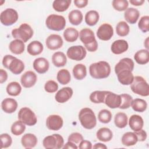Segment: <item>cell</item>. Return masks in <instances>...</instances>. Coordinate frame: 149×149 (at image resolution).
<instances>
[{
  "mask_svg": "<svg viewBox=\"0 0 149 149\" xmlns=\"http://www.w3.org/2000/svg\"><path fill=\"white\" fill-rule=\"evenodd\" d=\"M118 81L123 85H130L133 81L134 76L130 70H122L117 74Z\"/></svg>",
  "mask_w": 149,
  "mask_h": 149,
  "instance_id": "cb8c5ba5",
  "label": "cell"
},
{
  "mask_svg": "<svg viewBox=\"0 0 149 149\" xmlns=\"http://www.w3.org/2000/svg\"><path fill=\"white\" fill-rule=\"evenodd\" d=\"M129 125L130 129L134 132L141 130L144 125L143 118L139 115H132L129 120Z\"/></svg>",
  "mask_w": 149,
  "mask_h": 149,
  "instance_id": "7402d4cb",
  "label": "cell"
},
{
  "mask_svg": "<svg viewBox=\"0 0 149 149\" xmlns=\"http://www.w3.org/2000/svg\"><path fill=\"white\" fill-rule=\"evenodd\" d=\"M138 27L143 33H146L149 31V16H142L138 23Z\"/></svg>",
  "mask_w": 149,
  "mask_h": 149,
  "instance_id": "7dc6e473",
  "label": "cell"
},
{
  "mask_svg": "<svg viewBox=\"0 0 149 149\" xmlns=\"http://www.w3.org/2000/svg\"><path fill=\"white\" fill-rule=\"evenodd\" d=\"M18 13L12 8H7L2 11L0 15V20L4 26H11L17 22Z\"/></svg>",
  "mask_w": 149,
  "mask_h": 149,
  "instance_id": "ba28073f",
  "label": "cell"
},
{
  "mask_svg": "<svg viewBox=\"0 0 149 149\" xmlns=\"http://www.w3.org/2000/svg\"><path fill=\"white\" fill-rule=\"evenodd\" d=\"M62 148L63 149H66V148H68V149H69V148L70 149H77L78 147L74 143L68 141L65 144L63 145Z\"/></svg>",
  "mask_w": 149,
  "mask_h": 149,
  "instance_id": "680465c9",
  "label": "cell"
},
{
  "mask_svg": "<svg viewBox=\"0 0 149 149\" xmlns=\"http://www.w3.org/2000/svg\"><path fill=\"white\" fill-rule=\"evenodd\" d=\"M47 28L54 31H61L64 29L66 26V20L63 16L58 15L51 14L45 20Z\"/></svg>",
  "mask_w": 149,
  "mask_h": 149,
  "instance_id": "5b68a950",
  "label": "cell"
},
{
  "mask_svg": "<svg viewBox=\"0 0 149 149\" xmlns=\"http://www.w3.org/2000/svg\"><path fill=\"white\" fill-rule=\"evenodd\" d=\"M19 120L27 126H33L36 124L37 119L34 112L28 107L22 108L17 114Z\"/></svg>",
  "mask_w": 149,
  "mask_h": 149,
  "instance_id": "8992f818",
  "label": "cell"
},
{
  "mask_svg": "<svg viewBox=\"0 0 149 149\" xmlns=\"http://www.w3.org/2000/svg\"><path fill=\"white\" fill-rule=\"evenodd\" d=\"M42 145L45 148L59 149L64 145V140L59 134H53L52 135L45 137L42 141Z\"/></svg>",
  "mask_w": 149,
  "mask_h": 149,
  "instance_id": "52a82bcc",
  "label": "cell"
},
{
  "mask_svg": "<svg viewBox=\"0 0 149 149\" xmlns=\"http://www.w3.org/2000/svg\"><path fill=\"white\" fill-rule=\"evenodd\" d=\"M134 66L133 61L129 58H125L120 59L115 66V72L117 74L122 70L133 71Z\"/></svg>",
  "mask_w": 149,
  "mask_h": 149,
  "instance_id": "9a60e30c",
  "label": "cell"
},
{
  "mask_svg": "<svg viewBox=\"0 0 149 149\" xmlns=\"http://www.w3.org/2000/svg\"><path fill=\"white\" fill-rule=\"evenodd\" d=\"M86 50L82 45H74L69 47L66 52L67 56L74 61H81L86 56Z\"/></svg>",
  "mask_w": 149,
  "mask_h": 149,
  "instance_id": "9c48e42d",
  "label": "cell"
},
{
  "mask_svg": "<svg viewBox=\"0 0 149 149\" xmlns=\"http://www.w3.org/2000/svg\"><path fill=\"white\" fill-rule=\"evenodd\" d=\"M134 133L137 136L138 141H144L147 139V133L144 130L142 129L139 131L134 132Z\"/></svg>",
  "mask_w": 149,
  "mask_h": 149,
  "instance_id": "f5cc1de1",
  "label": "cell"
},
{
  "mask_svg": "<svg viewBox=\"0 0 149 149\" xmlns=\"http://www.w3.org/2000/svg\"><path fill=\"white\" fill-rule=\"evenodd\" d=\"M26 129L25 124H24L20 120L15 122L11 126V132L15 136L21 135L24 133Z\"/></svg>",
  "mask_w": 149,
  "mask_h": 149,
  "instance_id": "7bdbcfd3",
  "label": "cell"
},
{
  "mask_svg": "<svg viewBox=\"0 0 149 149\" xmlns=\"http://www.w3.org/2000/svg\"><path fill=\"white\" fill-rule=\"evenodd\" d=\"M70 74L68 70L62 69L58 72L56 79L59 83L62 85L68 84L70 81Z\"/></svg>",
  "mask_w": 149,
  "mask_h": 149,
  "instance_id": "ab89813d",
  "label": "cell"
},
{
  "mask_svg": "<svg viewBox=\"0 0 149 149\" xmlns=\"http://www.w3.org/2000/svg\"><path fill=\"white\" fill-rule=\"evenodd\" d=\"M112 4L113 8L118 11L126 10L129 6L128 1L126 0H113Z\"/></svg>",
  "mask_w": 149,
  "mask_h": 149,
  "instance_id": "bcb514c9",
  "label": "cell"
},
{
  "mask_svg": "<svg viewBox=\"0 0 149 149\" xmlns=\"http://www.w3.org/2000/svg\"><path fill=\"white\" fill-rule=\"evenodd\" d=\"M7 79H8L7 72L5 70L1 69H0V83L2 84L5 81H6Z\"/></svg>",
  "mask_w": 149,
  "mask_h": 149,
  "instance_id": "6f0895ef",
  "label": "cell"
},
{
  "mask_svg": "<svg viewBox=\"0 0 149 149\" xmlns=\"http://www.w3.org/2000/svg\"><path fill=\"white\" fill-rule=\"evenodd\" d=\"M132 91L138 95L147 97L149 95V86L146 80L141 76L134 77L130 86Z\"/></svg>",
  "mask_w": 149,
  "mask_h": 149,
  "instance_id": "3957f363",
  "label": "cell"
},
{
  "mask_svg": "<svg viewBox=\"0 0 149 149\" xmlns=\"http://www.w3.org/2000/svg\"><path fill=\"white\" fill-rule=\"evenodd\" d=\"M73 74L77 80H82L87 75V69L84 65L79 63L74 66L73 68Z\"/></svg>",
  "mask_w": 149,
  "mask_h": 149,
  "instance_id": "d6a6232c",
  "label": "cell"
},
{
  "mask_svg": "<svg viewBox=\"0 0 149 149\" xmlns=\"http://www.w3.org/2000/svg\"><path fill=\"white\" fill-rule=\"evenodd\" d=\"M73 90L69 87H63L60 89L55 94V100L59 103H64L68 101L72 96Z\"/></svg>",
  "mask_w": 149,
  "mask_h": 149,
  "instance_id": "2e32d148",
  "label": "cell"
},
{
  "mask_svg": "<svg viewBox=\"0 0 149 149\" xmlns=\"http://www.w3.org/2000/svg\"><path fill=\"white\" fill-rule=\"evenodd\" d=\"M83 140V137L82 134L77 132L71 133L68 139V140L69 141H71L76 144L79 143Z\"/></svg>",
  "mask_w": 149,
  "mask_h": 149,
  "instance_id": "f907efd6",
  "label": "cell"
},
{
  "mask_svg": "<svg viewBox=\"0 0 149 149\" xmlns=\"http://www.w3.org/2000/svg\"><path fill=\"white\" fill-rule=\"evenodd\" d=\"M148 38L147 37V38H146V41H145L144 43V45H145L146 48H147V49H148Z\"/></svg>",
  "mask_w": 149,
  "mask_h": 149,
  "instance_id": "6125c7cd",
  "label": "cell"
},
{
  "mask_svg": "<svg viewBox=\"0 0 149 149\" xmlns=\"http://www.w3.org/2000/svg\"><path fill=\"white\" fill-rule=\"evenodd\" d=\"M98 120L103 123H108L110 122L112 119V113L108 109H102L98 114Z\"/></svg>",
  "mask_w": 149,
  "mask_h": 149,
  "instance_id": "ee69618b",
  "label": "cell"
},
{
  "mask_svg": "<svg viewBox=\"0 0 149 149\" xmlns=\"http://www.w3.org/2000/svg\"><path fill=\"white\" fill-rule=\"evenodd\" d=\"M79 38L84 45L91 44L96 40L94 32L91 29L87 28H84L80 30Z\"/></svg>",
  "mask_w": 149,
  "mask_h": 149,
  "instance_id": "ac0fdd59",
  "label": "cell"
},
{
  "mask_svg": "<svg viewBox=\"0 0 149 149\" xmlns=\"http://www.w3.org/2000/svg\"><path fill=\"white\" fill-rule=\"evenodd\" d=\"M6 90L9 95L17 96L21 93L22 87L18 82L12 81L7 85Z\"/></svg>",
  "mask_w": 149,
  "mask_h": 149,
  "instance_id": "60d3db41",
  "label": "cell"
},
{
  "mask_svg": "<svg viewBox=\"0 0 149 149\" xmlns=\"http://www.w3.org/2000/svg\"><path fill=\"white\" fill-rule=\"evenodd\" d=\"M131 106L134 111L143 112L146 110L147 104L144 100L141 98H135L134 100H133Z\"/></svg>",
  "mask_w": 149,
  "mask_h": 149,
  "instance_id": "74e56055",
  "label": "cell"
},
{
  "mask_svg": "<svg viewBox=\"0 0 149 149\" xmlns=\"http://www.w3.org/2000/svg\"><path fill=\"white\" fill-rule=\"evenodd\" d=\"M58 85L54 80L47 81L44 85V90L49 93H53L58 90Z\"/></svg>",
  "mask_w": 149,
  "mask_h": 149,
  "instance_id": "681fc988",
  "label": "cell"
},
{
  "mask_svg": "<svg viewBox=\"0 0 149 149\" xmlns=\"http://www.w3.org/2000/svg\"><path fill=\"white\" fill-rule=\"evenodd\" d=\"M9 48L10 52L14 54H21L24 51V42L20 40L15 39L10 42Z\"/></svg>",
  "mask_w": 149,
  "mask_h": 149,
  "instance_id": "d4e9b609",
  "label": "cell"
},
{
  "mask_svg": "<svg viewBox=\"0 0 149 149\" xmlns=\"http://www.w3.org/2000/svg\"><path fill=\"white\" fill-rule=\"evenodd\" d=\"M130 31L129 25L126 22H119L116 26V34L120 37H125L128 35Z\"/></svg>",
  "mask_w": 149,
  "mask_h": 149,
  "instance_id": "b9f144b4",
  "label": "cell"
},
{
  "mask_svg": "<svg viewBox=\"0 0 149 149\" xmlns=\"http://www.w3.org/2000/svg\"><path fill=\"white\" fill-rule=\"evenodd\" d=\"M120 97L122 99L121 104L119 107L120 109H125L129 108L131 106L132 102L133 101L132 97L128 94H120Z\"/></svg>",
  "mask_w": 149,
  "mask_h": 149,
  "instance_id": "f6af8a7d",
  "label": "cell"
},
{
  "mask_svg": "<svg viewBox=\"0 0 149 149\" xmlns=\"http://www.w3.org/2000/svg\"><path fill=\"white\" fill-rule=\"evenodd\" d=\"M140 16L139 11L135 8H127L124 13V17L127 22L130 24H134L138 20Z\"/></svg>",
  "mask_w": 149,
  "mask_h": 149,
  "instance_id": "603a6c76",
  "label": "cell"
},
{
  "mask_svg": "<svg viewBox=\"0 0 149 149\" xmlns=\"http://www.w3.org/2000/svg\"><path fill=\"white\" fill-rule=\"evenodd\" d=\"M74 3L76 7L79 8H83L87 5V0H74Z\"/></svg>",
  "mask_w": 149,
  "mask_h": 149,
  "instance_id": "9f6ffc18",
  "label": "cell"
},
{
  "mask_svg": "<svg viewBox=\"0 0 149 149\" xmlns=\"http://www.w3.org/2000/svg\"><path fill=\"white\" fill-rule=\"evenodd\" d=\"M135 61L140 65H145L149 61V52L148 49H140L137 51L134 55Z\"/></svg>",
  "mask_w": 149,
  "mask_h": 149,
  "instance_id": "f546056e",
  "label": "cell"
},
{
  "mask_svg": "<svg viewBox=\"0 0 149 149\" xmlns=\"http://www.w3.org/2000/svg\"><path fill=\"white\" fill-rule=\"evenodd\" d=\"M1 148H6L10 147L12 143V139L8 133H2L1 134Z\"/></svg>",
  "mask_w": 149,
  "mask_h": 149,
  "instance_id": "c3c4849f",
  "label": "cell"
},
{
  "mask_svg": "<svg viewBox=\"0 0 149 149\" xmlns=\"http://www.w3.org/2000/svg\"><path fill=\"white\" fill-rule=\"evenodd\" d=\"M83 14L79 10H73L69 13L68 19L69 22L74 26L80 24L83 20Z\"/></svg>",
  "mask_w": 149,
  "mask_h": 149,
  "instance_id": "836d02e7",
  "label": "cell"
},
{
  "mask_svg": "<svg viewBox=\"0 0 149 149\" xmlns=\"http://www.w3.org/2000/svg\"><path fill=\"white\" fill-rule=\"evenodd\" d=\"M37 137L32 133H26L21 139L22 146L25 148H31L34 147L37 144Z\"/></svg>",
  "mask_w": 149,
  "mask_h": 149,
  "instance_id": "44dd1931",
  "label": "cell"
},
{
  "mask_svg": "<svg viewBox=\"0 0 149 149\" xmlns=\"http://www.w3.org/2000/svg\"><path fill=\"white\" fill-rule=\"evenodd\" d=\"M33 68L40 74L45 73L48 71L49 67V62L45 58H36L33 62Z\"/></svg>",
  "mask_w": 149,
  "mask_h": 149,
  "instance_id": "e0dca14e",
  "label": "cell"
},
{
  "mask_svg": "<svg viewBox=\"0 0 149 149\" xmlns=\"http://www.w3.org/2000/svg\"><path fill=\"white\" fill-rule=\"evenodd\" d=\"M17 105V101L15 99L10 98H5L1 102L2 109L7 113H12L15 112Z\"/></svg>",
  "mask_w": 149,
  "mask_h": 149,
  "instance_id": "ffe728a7",
  "label": "cell"
},
{
  "mask_svg": "<svg viewBox=\"0 0 149 149\" xmlns=\"http://www.w3.org/2000/svg\"><path fill=\"white\" fill-rule=\"evenodd\" d=\"M93 148H95V149H98V148H101V149H107V147L102 144V143H96L93 146Z\"/></svg>",
  "mask_w": 149,
  "mask_h": 149,
  "instance_id": "94428289",
  "label": "cell"
},
{
  "mask_svg": "<svg viewBox=\"0 0 149 149\" xmlns=\"http://www.w3.org/2000/svg\"><path fill=\"white\" fill-rule=\"evenodd\" d=\"M98 140L104 142L109 141L113 137L112 132L108 127L100 128L96 133Z\"/></svg>",
  "mask_w": 149,
  "mask_h": 149,
  "instance_id": "83f0119b",
  "label": "cell"
},
{
  "mask_svg": "<svg viewBox=\"0 0 149 149\" xmlns=\"http://www.w3.org/2000/svg\"><path fill=\"white\" fill-rule=\"evenodd\" d=\"M24 69L23 62L17 58H15L10 62L8 69L14 74H20Z\"/></svg>",
  "mask_w": 149,
  "mask_h": 149,
  "instance_id": "4316f807",
  "label": "cell"
},
{
  "mask_svg": "<svg viewBox=\"0 0 149 149\" xmlns=\"http://www.w3.org/2000/svg\"><path fill=\"white\" fill-rule=\"evenodd\" d=\"M63 119L58 115H51L48 116L46 120L47 128L51 130H59L63 126Z\"/></svg>",
  "mask_w": 149,
  "mask_h": 149,
  "instance_id": "8fae6325",
  "label": "cell"
},
{
  "mask_svg": "<svg viewBox=\"0 0 149 149\" xmlns=\"http://www.w3.org/2000/svg\"><path fill=\"white\" fill-rule=\"evenodd\" d=\"M52 62L56 67L64 66L67 62L66 56L62 52H56L52 56Z\"/></svg>",
  "mask_w": 149,
  "mask_h": 149,
  "instance_id": "f1b7e54d",
  "label": "cell"
},
{
  "mask_svg": "<svg viewBox=\"0 0 149 149\" xmlns=\"http://www.w3.org/2000/svg\"><path fill=\"white\" fill-rule=\"evenodd\" d=\"M79 119L81 126L86 129H92L97 124V119L95 113L89 108H84L80 111Z\"/></svg>",
  "mask_w": 149,
  "mask_h": 149,
  "instance_id": "7a4b0ae2",
  "label": "cell"
},
{
  "mask_svg": "<svg viewBox=\"0 0 149 149\" xmlns=\"http://www.w3.org/2000/svg\"><path fill=\"white\" fill-rule=\"evenodd\" d=\"M113 35V27L108 23H104L101 24L97 31V36L98 38L103 41L109 40Z\"/></svg>",
  "mask_w": 149,
  "mask_h": 149,
  "instance_id": "30bf717a",
  "label": "cell"
},
{
  "mask_svg": "<svg viewBox=\"0 0 149 149\" xmlns=\"http://www.w3.org/2000/svg\"><path fill=\"white\" fill-rule=\"evenodd\" d=\"M100 16L96 10H91L88 11L85 15V22L90 26L95 25L99 20Z\"/></svg>",
  "mask_w": 149,
  "mask_h": 149,
  "instance_id": "e575fe53",
  "label": "cell"
},
{
  "mask_svg": "<svg viewBox=\"0 0 149 149\" xmlns=\"http://www.w3.org/2000/svg\"><path fill=\"white\" fill-rule=\"evenodd\" d=\"M37 77L36 74L31 70L26 72L22 75L20 82L22 85L25 88H30L34 86L37 81Z\"/></svg>",
  "mask_w": 149,
  "mask_h": 149,
  "instance_id": "4fadbf2b",
  "label": "cell"
},
{
  "mask_svg": "<svg viewBox=\"0 0 149 149\" xmlns=\"http://www.w3.org/2000/svg\"><path fill=\"white\" fill-rule=\"evenodd\" d=\"M121 97L120 95L109 91L105 97L104 103L110 108L115 109L119 108L121 104Z\"/></svg>",
  "mask_w": 149,
  "mask_h": 149,
  "instance_id": "5bb4252c",
  "label": "cell"
},
{
  "mask_svg": "<svg viewBox=\"0 0 149 149\" xmlns=\"http://www.w3.org/2000/svg\"><path fill=\"white\" fill-rule=\"evenodd\" d=\"M128 118L126 113L123 112L117 113L114 118V123L116 127L119 128H124L127 125Z\"/></svg>",
  "mask_w": 149,
  "mask_h": 149,
  "instance_id": "f35d334b",
  "label": "cell"
},
{
  "mask_svg": "<svg viewBox=\"0 0 149 149\" xmlns=\"http://www.w3.org/2000/svg\"><path fill=\"white\" fill-rule=\"evenodd\" d=\"M15 58H16V57H15V56H13L11 55H5L4 57L3 58V59H2V65H3V66L5 68L8 69L10 62L12 61V60H13Z\"/></svg>",
  "mask_w": 149,
  "mask_h": 149,
  "instance_id": "816d5d0a",
  "label": "cell"
},
{
  "mask_svg": "<svg viewBox=\"0 0 149 149\" xmlns=\"http://www.w3.org/2000/svg\"><path fill=\"white\" fill-rule=\"evenodd\" d=\"M92 144L88 140H83L80 142L79 148L80 149H91L92 148Z\"/></svg>",
  "mask_w": 149,
  "mask_h": 149,
  "instance_id": "db71d44e",
  "label": "cell"
},
{
  "mask_svg": "<svg viewBox=\"0 0 149 149\" xmlns=\"http://www.w3.org/2000/svg\"><path fill=\"white\" fill-rule=\"evenodd\" d=\"M44 49L43 45L38 41H33L31 42L27 46V52L33 56L40 54Z\"/></svg>",
  "mask_w": 149,
  "mask_h": 149,
  "instance_id": "484cf974",
  "label": "cell"
},
{
  "mask_svg": "<svg viewBox=\"0 0 149 149\" xmlns=\"http://www.w3.org/2000/svg\"><path fill=\"white\" fill-rule=\"evenodd\" d=\"M63 35L65 40L66 41L73 42L77 40L79 37V32L73 27H68L65 29Z\"/></svg>",
  "mask_w": 149,
  "mask_h": 149,
  "instance_id": "d590c367",
  "label": "cell"
},
{
  "mask_svg": "<svg viewBox=\"0 0 149 149\" xmlns=\"http://www.w3.org/2000/svg\"><path fill=\"white\" fill-rule=\"evenodd\" d=\"M89 72L90 76L94 79H105L111 73V66L106 61H99L90 65Z\"/></svg>",
  "mask_w": 149,
  "mask_h": 149,
  "instance_id": "6da1fadb",
  "label": "cell"
},
{
  "mask_svg": "<svg viewBox=\"0 0 149 149\" xmlns=\"http://www.w3.org/2000/svg\"><path fill=\"white\" fill-rule=\"evenodd\" d=\"M122 143L123 145L129 147L135 145L138 141L137 136L134 132H128L125 133L122 137Z\"/></svg>",
  "mask_w": 149,
  "mask_h": 149,
  "instance_id": "4dcf8cb0",
  "label": "cell"
},
{
  "mask_svg": "<svg viewBox=\"0 0 149 149\" xmlns=\"http://www.w3.org/2000/svg\"><path fill=\"white\" fill-rule=\"evenodd\" d=\"M109 91H93L90 95V101L95 104L104 103L106 95L109 93Z\"/></svg>",
  "mask_w": 149,
  "mask_h": 149,
  "instance_id": "1f68e13d",
  "label": "cell"
},
{
  "mask_svg": "<svg viewBox=\"0 0 149 149\" xmlns=\"http://www.w3.org/2000/svg\"><path fill=\"white\" fill-rule=\"evenodd\" d=\"M12 36L14 38L26 42L33 36V30L29 24L23 23L19 27L12 30Z\"/></svg>",
  "mask_w": 149,
  "mask_h": 149,
  "instance_id": "277c9868",
  "label": "cell"
},
{
  "mask_svg": "<svg viewBox=\"0 0 149 149\" xmlns=\"http://www.w3.org/2000/svg\"><path fill=\"white\" fill-rule=\"evenodd\" d=\"M45 44L48 49L56 50L62 47L63 40L59 35L52 34L47 38Z\"/></svg>",
  "mask_w": 149,
  "mask_h": 149,
  "instance_id": "7c38bea8",
  "label": "cell"
},
{
  "mask_svg": "<svg viewBox=\"0 0 149 149\" xmlns=\"http://www.w3.org/2000/svg\"><path fill=\"white\" fill-rule=\"evenodd\" d=\"M144 0H130L129 2L134 6H140L144 3Z\"/></svg>",
  "mask_w": 149,
  "mask_h": 149,
  "instance_id": "91938a15",
  "label": "cell"
},
{
  "mask_svg": "<svg viewBox=\"0 0 149 149\" xmlns=\"http://www.w3.org/2000/svg\"><path fill=\"white\" fill-rule=\"evenodd\" d=\"M129 48L127 42L125 40H118L115 41L111 45V51L116 55L121 54L126 52Z\"/></svg>",
  "mask_w": 149,
  "mask_h": 149,
  "instance_id": "d6986e66",
  "label": "cell"
},
{
  "mask_svg": "<svg viewBox=\"0 0 149 149\" xmlns=\"http://www.w3.org/2000/svg\"><path fill=\"white\" fill-rule=\"evenodd\" d=\"M84 47L89 52H95L98 49V43L97 40H95L91 44L84 45Z\"/></svg>",
  "mask_w": 149,
  "mask_h": 149,
  "instance_id": "11a10c76",
  "label": "cell"
},
{
  "mask_svg": "<svg viewBox=\"0 0 149 149\" xmlns=\"http://www.w3.org/2000/svg\"><path fill=\"white\" fill-rule=\"evenodd\" d=\"M71 2V0H55L53 2L52 7L55 10L62 12L69 8Z\"/></svg>",
  "mask_w": 149,
  "mask_h": 149,
  "instance_id": "8d00e7d4",
  "label": "cell"
}]
</instances>
